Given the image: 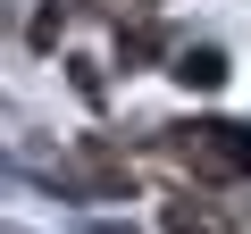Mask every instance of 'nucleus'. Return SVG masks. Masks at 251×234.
Returning <instances> with one entry per match:
<instances>
[{
    "instance_id": "f257e3e1",
    "label": "nucleus",
    "mask_w": 251,
    "mask_h": 234,
    "mask_svg": "<svg viewBox=\"0 0 251 234\" xmlns=\"http://www.w3.org/2000/svg\"><path fill=\"white\" fill-rule=\"evenodd\" d=\"M176 151L201 176H251V126H234V117H193V126H176Z\"/></svg>"
},
{
    "instance_id": "f03ea898",
    "label": "nucleus",
    "mask_w": 251,
    "mask_h": 234,
    "mask_svg": "<svg viewBox=\"0 0 251 234\" xmlns=\"http://www.w3.org/2000/svg\"><path fill=\"white\" fill-rule=\"evenodd\" d=\"M176 84L184 92H218L226 84V50H176Z\"/></svg>"
}]
</instances>
